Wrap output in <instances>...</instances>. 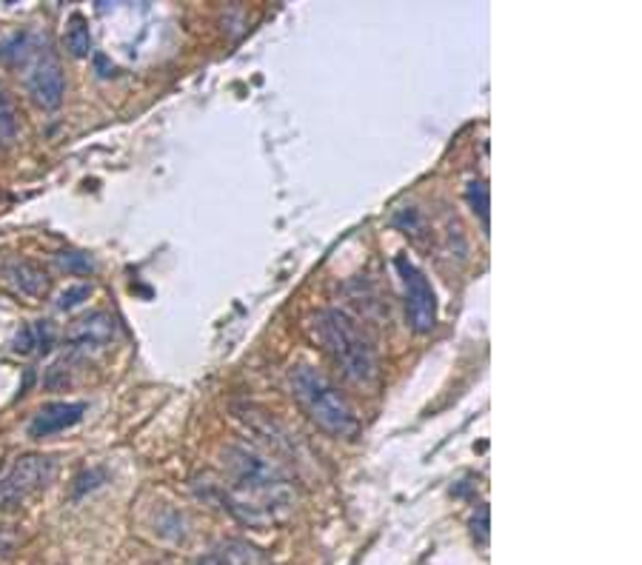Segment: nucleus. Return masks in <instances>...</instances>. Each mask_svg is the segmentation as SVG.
I'll return each instance as SVG.
<instances>
[{"label":"nucleus","instance_id":"13","mask_svg":"<svg viewBox=\"0 0 642 565\" xmlns=\"http://www.w3.org/2000/svg\"><path fill=\"white\" fill-rule=\"evenodd\" d=\"M465 198H468L472 212L480 217L483 228L488 232V217H491V195H488L486 180H472V184H468V189H465Z\"/></svg>","mask_w":642,"mask_h":565},{"label":"nucleus","instance_id":"16","mask_svg":"<svg viewBox=\"0 0 642 565\" xmlns=\"http://www.w3.org/2000/svg\"><path fill=\"white\" fill-rule=\"evenodd\" d=\"M468 526H472L474 543L488 545V534H491V531H488V526H491V522H488V506L477 508V511L472 514V522H468Z\"/></svg>","mask_w":642,"mask_h":565},{"label":"nucleus","instance_id":"5","mask_svg":"<svg viewBox=\"0 0 642 565\" xmlns=\"http://www.w3.org/2000/svg\"><path fill=\"white\" fill-rule=\"evenodd\" d=\"M394 266H397L400 280H403V292H406L408 326H412L417 334H428V331L437 326L435 289H431L426 274H423L406 255H400L397 260H394Z\"/></svg>","mask_w":642,"mask_h":565},{"label":"nucleus","instance_id":"3","mask_svg":"<svg viewBox=\"0 0 642 565\" xmlns=\"http://www.w3.org/2000/svg\"><path fill=\"white\" fill-rule=\"evenodd\" d=\"M292 395L300 403L306 417L320 428V432L332 434L337 440L355 437L360 423L346 400V395L334 386L323 372L311 366H297L292 372Z\"/></svg>","mask_w":642,"mask_h":565},{"label":"nucleus","instance_id":"4","mask_svg":"<svg viewBox=\"0 0 642 565\" xmlns=\"http://www.w3.org/2000/svg\"><path fill=\"white\" fill-rule=\"evenodd\" d=\"M55 469H58V466H55L52 457H17V460L0 474V511H3V508L23 506L32 494L46 489V485L52 483Z\"/></svg>","mask_w":642,"mask_h":565},{"label":"nucleus","instance_id":"7","mask_svg":"<svg viewBox=\"0 0 642 565\" xmlns=\"http://www.w3.org/2000/svg\"><path fill=\"white\" fill-rule=\"evenodd\" d=\"M115 338V320L106 311H92L90 317H81L78 323L69 329L67 345L72 354H90L97 349H106Z\"/></svg>","mask_w":642,"mask_h":565},{"label":"nucleus","instance_id":"10","mask_svg":"<svg viewBox=\"0 0 642 565\" xmlns=\"http://www.w3.org/2000/svg\"><path fill=\"white\" fill-rule=\"evenodd\" d=\"M194 565H263V557L258 554V549L246 543H223Z\"/></svg>","mask_w":642,"mask_h":565},{"label":"nucleus","instance_id":"15","mask_svg":"<svg viewBox=\"0 0 642 565\" xmlns=\"http://www.w3.org/2000/svg\"><path fill=\"white\" fill-rule=\"evenodd\" d=\"M90 294H92V286H86V283H81V286H69L67 292H60L58 308L60 311H69V308L81 306L83 301H90Z\"/></svg>","mask_w":642,"mask_h":565},{"label":"nucleus","instance_id":"11","mask_svg":"<svg viewBox=\"0 0 642 565\" xmlns=\"http://www.w3.org/2000/svg\"><path fill=\"white\" fill-rule=\"evenodd\" d=\"M67 49L72 51L74 58H86L92 51V32H90V21L83 15L74 12L67 23Z\"/></svg>","mask_w":642,"mask_h":565},{"label":"nucleus","instance_id":"2","mask_svg":"<svg viewBox=\"0 0 642 565\" xmlns=\"http://www.w3.org/2000/svg\"><path fill=\"white\" fill-rule=\"evenodd\" d=\"M314 338L320 349L332 357L334 366L343 372L352 382L369 386L380 375V354H377L374 340L357 326V320L340 311V308H325L314 317Z\"/></svg>","mask_w":642,"mask_h":565},{"label":"nucleus","instance_id":"6","mask_svg":"<svg viewBox=\"0 0 642 565\" xmlns=\"http://www.w3.org/2000/svg\"><path fill=\"white\" fill-rule=\"evenodd\" d=\"M29 74H26V86H29L32 101L40 109H58L67 95V81H63V69H60L58 58L52 51L40 46L35 58L26 63Z\"/></svg>","mask_w":642,"mask_h":565},{"label":"nucleus","instance_id":"1","mask_svg":"<svg viewBox=\"0 0 642 565\" xmlns=\"http://www.w3.org/2000/svg\"><path fill=\"white\" fill-rule=\"evenodd\" d=\"M226 506L251 526H266L288 511L292 506V489L277 466L266 457L254 455L249 448H229L226 451Z\"/></svg>","mask_w":642,"mask_h":565},{"label":"nucleus","instance_id":"14","mask_svg":"<svg viewBox=\"0 0 642 565\" xmlns=\"http://www.w3.org/2000/svg\"><path fill=\"white\" fill-rule=\"evenodd\" d=\"M60 266L67 269L69 274H90L95 266H92V260L86 255H81V251H63V255L58 257Z\"/></svg>","mask_w":642,"mask_h":565},{"label":"nucleus","instance_id":"8","mask_svg":"<svg viewBox=\"0 0 642 565\" xmlns=\"http://www.w3.org/2000/svg\"><path fill=\"white\" fill-rule=\"evenodd\" d=\"M0 274H3L9 286L15 289L17 294H23V297H29V301L44 297L46 289H49V274L37 263H32V260H23V257L7 260V263L0 266Z\"/></svg>","mask_w":642,"mask_h":565},{"label":"nucleus","instance_id":"12","mask_svg":"<svg viewBox=\"0 0 642 565\" xmlns=\"http://www.w3.org/2000/svg\"><path fill=\"white\" fill-rule=\"evenodd\" d=\"M17 132H21V123H17L15 103L9 101L7 92L0 89V152L15 146Z\"/></svg>","mask_w":642,"mask_h":565},{"label":"nucleus","instance_id":"9","mask_svg":"<svg viewBox=\"0 0 642 565\" xmlns=\"http://www.w3.org/2000/svg\"><path fill=\"white\" fill-rule=\"evenodd\" d=\"M83 411H86L83 403H46L44 409L32 417L29 434L35 440H40V437H52V434L58 432H67V428L81 423Z\"/></svg>","mask_w":642,"mask_h":565}]
</instances>
